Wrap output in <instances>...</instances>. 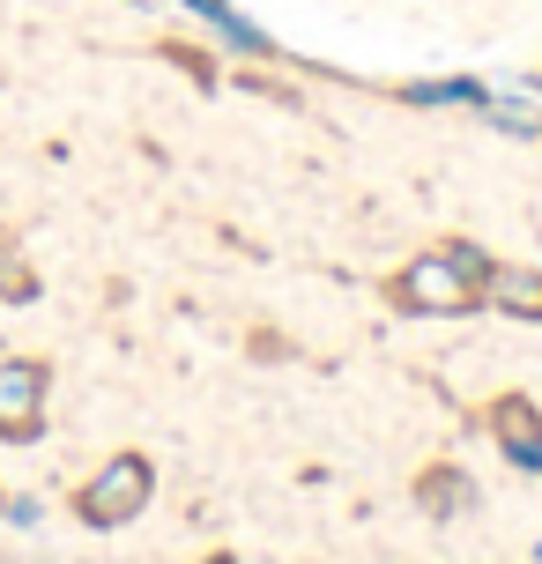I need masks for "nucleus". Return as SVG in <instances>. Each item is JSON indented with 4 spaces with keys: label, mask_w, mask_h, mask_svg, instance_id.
<instances>
[{
    "label": "nucleus",
    "mask_w": 542,
    "mask_h": 564,
    "mask_svg": "<svg viewBox=\"0 0 542 564\" xmlns=\"http://www.w3.org/2000/svg\"><path fill=\"white\" fill-rule=\"evenodd\" d=\"M484 275L490 253L476 238H438L387 275V305L401 319H468V312H484Z\"/></svg>",
    "instance_id": "1"
},
{
    "label": "nucleus",
    "mask_w": 542,
    "mask_h": 564,
    "mask_svg": "<svg viewBox=\"0 0 542 564\" xmlns=\"http://www.w3.org/2000/svg\"><path fill=\"white\" fill-rule=\"evenodd\" d=\"M149 498H156V460H149V453H112V460L75 490V520L97 528V535H112L127 520H142Z\"/></svg>",
    "instance_id": "2"
},
{
    "label": "nucleus",
    "mask_w": 542,
    "mask_h": 564,
    "mask_svg": "<svg viewBox=\"0 0 542 564\" xmlns=\"http://www.w3.org/2000/svg\"><path fill=\"white\" fill-rule=\"evenodd\" d=\"M45 394H53V371L37 365V357H0V438L8 446H37Z\"/></svg>",
    "instance_id": "3"
},
{
    "label": "nucleus",
    "mask_w": 542,
    "mask_h": 564,
    "mask_svg": "<svg viewBox=\"0 0 542 564\" xmlns=\"http://www.w3.org/2000/svg\"><path fill=\"white\" fill-rule=\"evenodd\" d=\"M484 423H490V446L506 453V460H513L520 476H542V401L535 394H498L484 409Z\"/></svg>",
    "instance_id": "4"
},
{
    "label": "nucleus",
    "mask_w": 542,
    "mask_h": 564,
    "mask_svg": "<svg viewBox=\"0 0 542 564\" xmlns=\"http://www.w3.org/2000/svg\"><path fill=\"white\" fill-rule=\"evenodd\" d=\"M484 312L513 319V327H542V260H490Z\"/></svg>",
    "instance_id": "5"
},
{
    "label": "nucleus",
    "mask_w": 542,
    "mask_h": 564,
    "mask_svg": "<svg viewBox=\"0 0 542 564\" xmlns=\"http://www.w3.org/2000/svg\"><path fill=\"white\" fill-rule=\"evenodd\" d=\"M416 512L424 520H468L476 512V476L460 468V460H431V468H416Z\"/></svg>",
    "instance_id": "6"
},
{
    "label": "nucleus",
    "mask_w": 542,
    "mask_h": 564,
    "mask_svg": "<svg viewBox=\"0 0 542 564\" xmlns=\"http://www.w3.org/2000/svg\"><path fill=\"white\" fill-rule=\"evenodd\" d=\"M186 15H200V23L216 30V45H230V53H246V59H275V37L253 23V15H238L230 0H178Z\"/></svg>",
    "instance_id": "7"
},
{
    "label": "nucleus",
    "mask_w": 542,
    "mask_h": 564,
    "mask_svg": "<svg viewBox=\"0 0 542 564\" xmlns=\"http://www.w3.org/2000/svg\"><path fill=\"white\" fill-rule=\"evenodd\" d=\"M394 97L401 105H468V112H476V105H484V83H476V75H446V83H401Z\"/></svg>",
    "instance_id": "8"
},
{
    "label": "nucleus",
    "mask_w": 542,
    "mask_h": 564,
    "mask_svg": "<svg viewBox=\"0 0 542 564\" xmlns=\"http://www.w3.org/2000/svg\"><path fill=\"white\" fill-rule=\"evenodd\" d=\"M37 297V275L23 268V253H15V238L0 230V305H30Z\"/></svg>",
    "instance_id": "9"
},
{
    "label": "nucleus",
    "mask_w": 542,
    "mask_h": 564,
    "mask_svg": "<svg viewBox=\"0 0 542 564\" xmlns=\"http://www.w3.org/2000/svg\"><path fill=\"white\" fill-rule=\"evenodd\" d=\"M164 59H172V67H186V75H194L200 89L216 83V59H208V53H194V45H164Z\"/></svg>",
    "instance_id": "10"
},
{
    "label": "nucleus",
    "mask_w": 542,
    "mask_h": 564,
    "mask_svg": "<svg viewBox=\"0 0 542 564\" xmlns=\"http://www.w3.org/2000/svg\"><path fill=\"white\" fill-rule=\"evenodd\" d=\"M200 564H246V557H230V550H216V557H200Z\"/></svg>",
    "instance_id": "11"
},
{
    "label": "nucleus",
    "mask_w": 542,
    "mask_h": 564,
    "mask_svg": "<svg viewBox=\"0 0 542 564\" xmlns=\"http://www.w3.org/2000/svg\"><path fill=\"white\" fill-rule=\"evenodd\" d=\"M535 564H542V542H535Z\"/></svg>",
    "instance_id": "12"
},
{
    "label": "nucleus",
    "mask_w": 542,
    "mask_h": 564,
    "mask_svg": "<svg viewBox=\"0 0 542 564\" xmlns=\"http://www.w3.org/2000/svg\"><path fill=\"white\" fill-rule=\"evenodd\" d=\"M149 8H164V0H149Z\"/></svg>",
    "instance_id": "13"
},
{
    "label": "nucleus",
    "mask_w": 542,
    "mask_h": 564,
    "mask_svg": "<svg viewBox=\"0 0 542 564\" xmlns=\"http://www.w3.org/2000/svg\"><path fill=\"white\" fill-rule=\"evenodd\" d=\"M0 498H8V490H0Z\"/></svg>",
    "instance_id": "14"
}]
</instances>
